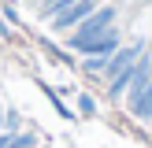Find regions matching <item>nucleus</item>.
I'll return each instance as SVG.
<instances>
[{
	"mask_svg": "<svg viewBox=\"0 0 152 148\" xmlns=\"http://www.w3.org/2000/svg\"><path fill=\"white\" fill-rule=\"evenodd\" d=\"M74 0H37V11L45 15V19H52L56 11H63V7H71Z\"/></svg>",
	"mask_w": 152,
	"mask_h": 148,
	"instance_id": "nucleus-5",
	"label": "nucleus"
},
{
	"mask_svg": "<svg viewBox=\"0 0 152 148\" xmlns=\"http://www.w3.org/2000/svg\"><path fill=\"white\" fill-rule=\"evenodd\" d=\"M34 4H37V0H34Z\"/></svg>",
	"mask_w": 152,
	"mask_h": 148,
	"instance_id": "nucleus-6",
	"label": "nucleus"
},
{
	"mask_svg": "<svg viewBox=\"0 0 152 148\" xmlns=\"http://www.w3.org/2000/svg\"><path fill=\"white\" fill-rule=\"evenodd\" d=\"M100 4H104V0H74L71 7H63V11H56V15H52V19H48V26L56 30V33H71V30H78V26H82V22H86L89 15L100 7Z\"/></svg>",
	"mask_w": 152,
	"mask_h": 148,
	"instance_id": "nucleus-2",
	"label": "nucleus"
},
{
	"mask_svg": "<svg viewBox=\"0 0 152 148\" xmlns=\"http://www.w3.org/2000/svg\"><path fill=\"white\" fill-rule=\"evenodd\" d=\"M115 22H119V4H100V7H96V11L89 15L78 30H71L67 44L78 52L82 44H89V41H96V37H104L108 30H115Z\"/></svg>",
	"mask_w": 152,
	"mask_h": 148,
	"instance_id": "nucleus-1",
	"label": "nucleus"
},
{
	"mask_svg": "<svg viewBox=\"0 0 152 148\" xmlns=\"http://www.w3.org/2000/svg\"><path fill=\"white\" fill-rule=\"evenodd\" d=\"M145 52H148V44H145V41H134V44H119V52L108 59V63H104L100 78H104V81H115L119 74H126V70H130V67L137 63L141 56H145Z\"/></svg>",
	"mask_w": 152,
	"mask_h": 148,
	"instance_id": "nucleus-3",
	"label": "nucleus"
},
{
	"mask_svg": "<svg viewBox=\"0 0 152 148\" xmlns=\"http://www.w3.org/2000/svg\"><path fill=\"white\" fill-rule=\"evenodd\" d=\"M126 111H130L134 118H141V122H152V81L134 96V100H126Z\"/></svg>",
	"mask_w": 152,
	"mask_h": 148,
	"instance_id": "nucleus-4",
	"label": "nucleus"
}]
</instances>
